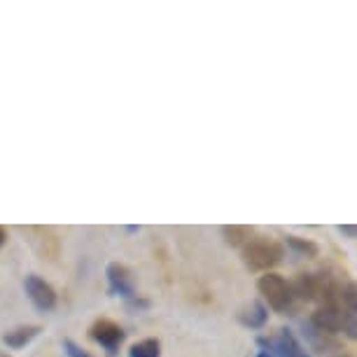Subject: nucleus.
I'll return each instance as SVG.
<instances>
[{"label": "nucleus", "instance_id": "1", "mask_svg": "<svg viewBox=\"0 0 357 357\" xmlns=\"http://www.w3.org/2000/svg\"><path fill=\"white\" fill-rule=\"evenodd\" d=\"M282 255H285V250H282L278 241L268 238V236H252L243 245L241 257H243V264L250 271H268L275 264H280Z\"/></svg>", "mask_w": 357, "mask_h": 357}, {"label": "nucleus", "instance_id": "2", "mask_svg": "<svg viewBox=\"0 0 357 357\" xmlns=\"http://www.w3.org/2000/svg\"><path fill=\"white\" fill-rule=\"evenodd\" d=\"M257 289H259V294L264 296L266 304L278 313H287L294 304L289 282L273 271H266L264 275H261V278L257 280Z\"/></svg>", "mask_w": 357, "mask_h": 357}, {"label": "nucleus", "instance_id": "3", "mask_svg": "<svg viewBox=\"0 0 357 357\" xmlns=\"http://www.w3.org/2000/svg\"><path fill=\"white\" fill-rule=\"evenodd\" d=\"M105 275H107V289H110L112 296H122V299L129 301V306H136V308L147 306V301L140 299L136 294V287H133V273L129 266L119 264V261H112V264H107Z\"/></svg>", "mask_w": 357, "mask_h": 357}, {"label": "nucleus", "instance_id": "4", "mask_svg": "<svg viewBox=\"0 0 357 357\" xmlns=\"http://www.w3.org/2000/svg\"><path fill=\"white\" fill-rule=\"evenodd\" d=\"M350 313H355V311H343V308H336V306H320L318 311L311 315L308 325L329 336L343 334V327H346V320Z\"/></svg>", "mask_w": 357, "mask_h": 357}, {"label": "nucleus", "instance_id": "5", "mask_svg": "<svg viewBox=\"0 0 357 357\" xmlns=\"http://www.w3.org/2000/svg\"><path fill=\"white\" fill-rule=\"evenodd\" d=\"M24 287H26V294H29L31 304L36 306L38 311H52V308L56 306V292H54V287L45 278H40L36 273L26 275Z\"/></svg>", "mask_w": 357, "mask_h": 357}, {"label": "nucleus", "instance_id": "6", "mask_svg": "<svg viewBox=\"0 0 357 357\" xmlns=\"http://www.w3.org/2000/svg\"><path fill=\"white\" fill-rule=\"evenodd\" d=\"M259 343L271 348L278 357H311L308 350L301 346L299 339H296L289 329H278V332L273 336H268V339H259Z\"/></svg>", "mask_w": 357, "mask_h": 357}, {"label": "nucleus", "instance_id": "7", "mask_svg": "<svg viewBox=\"0 0 357 357\" xmlns=\"http://www.w3.org/2000/svg\"><path fill=\"white\" fill-rule=\"evenodd\" d=\"M89 336L93 341L98 343V346H103L107 353H114V350L119 348V343L124 341V329L117 325V322L112 320H96L93 325L89 327Z\"/></svg>", "mask_w": 357, "mask_h": 357}, {"label": "nucleus", "instance_id": "8", "mask_svg": "<svg viewBox=\"0 0 357 357\" xmlns=\"http://www.w3.org/2000/svg\"><path fill=\"white\" fill-rule=\"evenodd\" d=\"M289 289H292L294 299L315 301L318 299V280H315V273H296V278L289 282Z\"/></svg>", "mask_w": 357, "mask_h": 357}, {"label": "nucleus", "instance_id": "9", "mask_svg": "<svg viewBox=\"0 0 357 357\" xmlns=\"http://www.w3.org/2000/svg\"><path fill=\"white\" fill-rule=\"evenodd\" d=\"M43 332L40 325H22V327H15L10 332L3 334V343H8L10 348H24L36 339V336Z\"/></svg>", "mask_w": 357, "mask_h": 357}, {"label": "nucleus", "instance_id": "10", "mask_svg": "<svg viewBox=\"0 0 357 357\" xmlns=\"http://www.w3.org/2000/svg\"><path fill=\"white\" fill-rule=\"evenodd\" d=\"M238 320H241V325H245V327H250V329H259V327L266 325L268 308L261 304V301H252L250 306L243 308V311L238 313Z\"/></svg>", "mask_w": 357, "mask_h": 357}, {"label": "nucleus", "instance_id": "11", "mask_svg": "<svg viewBox=\"0 0 357 357\" xmlns=\"http://www.w3.org/2000/svg\"><path fill=\"white\" fill-rule=\"evenodd\" d=\"M222 236L231 248H243L252 238V229L245 225H229L222 229Z\"/></svg>", "mask_w": 357, "mask_h": 357}, {"label": "nucleus", "instance_id": "12", "mask_svg": "<svg viewBox=\"0 0 357 357\" xmlns=\"http://www.w3.org/2000/svg\"><path fill=\"white\" fill-rule=\"evenodd\" d=\"M285 243L289 250H294L296 255H301V257H318V252H320V248L315 241L301 238V236H294V234L285 236Z\"/></svg>", "mask_w": 357, "mask_h": 357}, {"label": "nucleus", "instance_id": "13", "mask_svg": "<svg viewBox=\"0 0 357 357\" xmlns=\"http://www.w3.org/2000/svg\"><path fill=\"white\" fill-rule=\"evenodd\" d=\"M304 334L308 336V341H311L313 346L318 348L322 355H325V353H332V350H339V343L334 341V336L322 334V332H318V329H313L311 325H304Z\"/></svg>", "mask_w": 357, "mask_h": 357}, {"label": "nucleus", "instance_id": "14", "mask_svg": "<svg viewBox=\"0 0 357 357\" xmlns=\"http://www.w3.org/2000/svg\"><path fill=\"white\" fill-rule=\"evenodd\" d=\"M129 357H161V343L157 339H145L133 343Z\"/></svg>", "mask_w": 357, "mask_h": 357}, {"label": "nucleus", "instance_id": "15", "mask_svg": "<svg viewBox=\"0 0 357 357\" xmlns=\"http://www.w3.org/2000/svg\"><path fill=\"white\" fill-rule=\"evenodd\" d=\"M63 350H66V355H68V357H91L89 350H84L82 346H77V343L70 341V339L63 341Z\"/></svg>", "mask_w": 357, "mask_h": 357}, {"label": "nucleus", "instance_id": "16", "mask_svg": "<svg viewBox=\"0 0 357 357\" xmlns=\"http://www.w3.org/2000/svg\"><path fill=\"white\" fill-rule=\"evenodd\" d=\"M339 231H341L343 236H346V238L353 241V238H355V231H357V229H355V225H341V227H339Z\"/></svg>", "mask_w": 357, "mask_h": 357}, {"label": "nucleus", "instance_id": "17", "mask_svg": "<svg viewBox=\"0 0 357 357\" xmlns=\"http://www.w3.org/2000/svg\"><path fill=\"white\" fill-rule=\"evenodd\" d=\"M5 241H8V231H5V229L0 227V248L5 245Z\"/></svg>", "mask_w": 357, "mask_h": 357}, {"label": "nucleus", "instance_id": "18", "mask_svg": "<svg viewBox=\"0 0 357 357\" xmlns=\"http://www.w3.org/2000/svg\"><path fill=\"white\" fill-rule=\"evenodd\" d=\"M257 357H273V355L268 353V350H259V353H257Z\"/></svg>", "mask_w": 357, "mask_h": 357}, {"label": "nucleus", "instance_id": "19", "mask_svg": "<svg viewBox=\"0 0 357 357\" xmlns=\"http://www.w3.org/2000/svg\"><path fill=\"white\" fill-rule=\"evenodd\" d=\"M332 357H353V355H348V353H343V350H341V353H336V355H332Z\"/></svg>", "mask_w": 357, "mask_h": 357}, {"label": "nucleus", "instance_id": "20", "mask_svg": "<svg viewBox=\"0 0 357 357\" xmlns=\"http://www.w3.org/2000/svg\"><path fill=\"white\" fill-rule=\"evenodd\" d=\"M0 357H10V355H0Z\"/></svg>", "mask_w": 357, "mask_h": 357}]
</instances>
